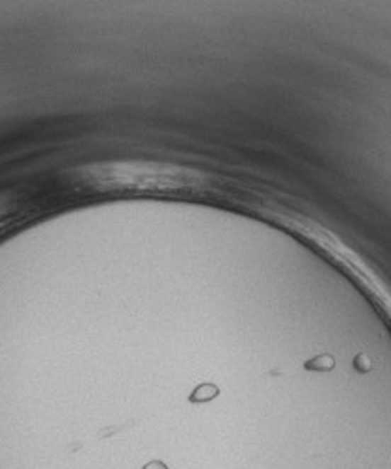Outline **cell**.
<instances>
[{"mask_svg": "<svg viewBox=\"0 0 391 469\" xmlns=\"http://www.w3.org/2000/svg\"><path fill=\"white\" fill-rule=\"evenodd\" d=\"M146 469H166V468L164 464H161V462H151Z\"/></svg>", "mask_w": 391, "mask_h": 469, "instance_id": "cell-1", "label": "cell"}]
</instances>
